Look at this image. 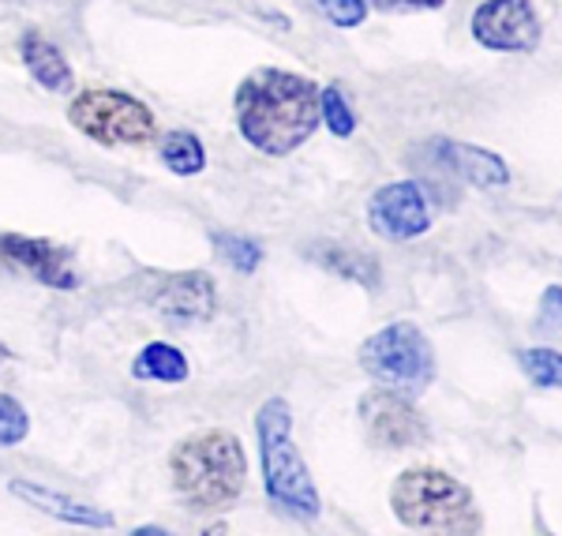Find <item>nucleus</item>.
Segmentation results:
<instances>
[{"label":"nucleus","mask_w":562,"mask_h":536,"mask_svg":"<svg viewBox=\"0 0 562 536\" xmlns=\"http://www.w3.org/2000/svg\"><path fill=\"white\" fill-rule=\"evenodd\" d=\"M237 124L251 147L281 158L319 129V87L296 71H251L237 87Z\"/></svg>","instance_id":"nucleus-1"},{"label":"nucleus","mask_w":562,"mask_h":536,"mask_svg":"<svg viewBox=\"0 0 562 536\" xmlns=\"http://www.w3.org/2000/svg\"><path fill=\"white\" fill-rule=\"evenodd\" d=\"M169 477L180 499L195 511H229L248 480L240 439L222 428L188 435L169 454Z\"/></svg>","instance_id":"nucleus-2"},{"label":"nucleus","mask_w":562,"mask_h":536,"mask_svg":"<svg viewBox=\"0 0 562 536\" xmlns=\"http://www.w3.org/2000/svg\"><path fill=\"white\" fill-rule=\"evenodd\" d=\"M256 435L262 454V484H267L270 503L293 522L312 525L319 517V492L312 484L301 450L293 443V409L285 398H267L256 413Z\"/></svg>","instance_id":"nucleus-3"},{"label":"nucleus","mask_w":562,"mask_h":536,"mask_svg":"<svg viewBox=\"0 0 562 536\" xmlns=\"http://www.w3.org/2000/svg\"><path fill=\"white\" fill-rule=\"evenodd\" d=\"M397 522L416 533H476L480 511L469 488L442 469H409L390 488Z\"/></svg>","instance_id":"nucleus-4"},{"label":"nucleus","mask_w":562,"mask_h":536,"mask_svg":"<svg viewBox=\"0 0 562 536\" xmlns=\"http://www.w3.org/2000/svg\"><path fill=\"white\" fill-rule=\"evenodd\" d=\"M360 368L390 390L416 394L435 376L431 342L416 323H390L360 345Z\"/></svg>","instance_id":"nucleus-5"},{"label":"nucleus","mask_w":562,"mask_h":536,"mask_svg":"<svg viewBox=\"0 0 562 536\" xmlns=\"http://www.w3.org/2000/svg\"><path fill=\"white\" fill-rule=\"evenodd\" d=\"M68 121L105 147H139L154 139V113L121 90H83L68 105Z\"/></svg>","instance_id":"nucleus-6"},{"label":"nucleus","mask_w":562,"mask_h":536,"mask_svg":"<svg viewBox=\"0 0 562 536\" xmlns=\"http://www.w3.org/2000/svg\"><path fill=\"white\" fill-rule=\"evenodd\" d=\"M360 421H364L368 439L386 450L420 447L428 439V421H424L420 409L402 390H390V387L368 390L360 398Z\"/></svg>","instance_id":"nucleus-7"},{"label":"nucleus","mask_w":562,"mask_h":536,"mask_svg":"<svg viewBox=\"0 0 562 536\" xmlns=\"http://www.w3.org/2000/svg\"><path fill=\"white\" fill-rule=\"evenodd\" d=\"M473 38L484 49L529 53L540 42V20L532 0H484L473 15Z\"/></svg>","instance_id":"nucleus-8"},{"label":"nucleus","mask_w":562,"mask_h":536,"mask_svg":"<svg viewBox=\"0 0 562 536\" xmlns=\"http://www.w3.org/2000/svg\"><path fill=\"white\" fill-rule=\"evenodd\" d=\"M0 270L26 275L53 289H76L79 275L71 270V252L49 241H34L20 233H0Z\"/></svg>","instance_id":"nucleus-9"},{"label":"nucleus","mask_w":562,"mask_h":536,"mask_svg":"<svg viewBox=\"0 0 562 536\" xmlns=\"http://www.w3.org/2000/svg\"><path fill=\"white\" fill-rule=\"evenodd\" d=\"M368 217H371V230L386 236V241H413V236L428 233L431 225L424 192L413 180H394V185L379 188L368 203Z\"/></svg>","instance_id":"nucleus-10"},{"label":"nucleus","mask_w":562,"mask_h":536,"mask_svg":"<svg viewBox=\"0 0 562 536\" xmlns=\"http://www.w3.org/2000/svg\"><path fill=\"white\" fill-rule=\"evenodd\" d=\"M8 492L15 499H23V503H31L34 511L57 517V522L83 525V529H113V517L105 511H98V506H90V503H79V499H71L65 492H53V488H45V484H34V480H12Z\"/></svg>","instance_id":"nucleus-11"},{"label":"nucleus","mask_w":562,"mask_h":536,"mask_svg":"<svg viewBox=\"0 0 562 536\" xmlns=\"http://www.w3.org/2000/svg\"><path fill=\"white\" fill-rule=\"evenodd\" d=\"M154 304H158L161 315H173V320H206L217 304L214 281L206 275H177L166 281V289H161Z\"/></svg>","instance_id":"nucleus-12"},{"label":"nucleus","mask_w":562,"mask_h":536,"mask_svg":"<svg viewBox=\"0 0 562 536\" xmlns=\"http://www.w3.org/2000/svg\"><path fill=\"white\" fill-rule=\"evenodd\" d=\"M439 154H442V166L454 172V177L469 180L473 188H484V192L487 188H503L510 180L506 161L492 150L469 147V143H439Z\"/></svg>","instance_id":"nucleus-13"},{"label":"nucleus","mask_w":562,"mask_h":536,"mask_svg":"<svg viewBox=\"0 0 562 536\" xmlns=\"http://www.w3.org/2000/svg\"><path fill=\"white\" fill-rule=\"evenodd\" d=\"M20 53H23V65L31 68V76L38 79V83L45 90H53V94H68L71 87V68H68V60L60 57V49L57 45H49L45 38H23L20 45Z\"/></svg>","instance_id":"nucleus-14"},{"label":"nucleus","mask_w":562,"mask_h":536,"mask_svg":"<svg viewBox=\"0 0 562 536\" xmlns=\"http://www.w3.org/2000/svg\"><path fill=\"white\" fill-rule=\"evenodd\" d=\"M135 379H154V383H184L188 379V357L177 345L150 342L147 349L135 357Z\"/></svg>","instance_id":"nucleus-15"},{"label":"nucleus","mask_w":562,"mask_h":536,"mask_svg":"<svg viewBox=\"0 0 562 536\" xmlns=\"http://www.w3.org/2000/svg\"><path fill=\"white\" fill-rule=\"evenodd\" d=\"M161 161H166L169 172H177V177H195V172H203L206 166V150L195 132H173L166 139V147H161Z\"/></svg>","instance_id":"nucleus-16"},{"label":"nucleus","mask_w":562,"mask_h":536,"mask_svg":"<svg viewBox=\"0 0 562 536\" xmlns=\"http://www.w3.org/2000/svg\"><path fill=\"white\" fill-rule=\"evenodd\" d=\"M518 365L525 376L532 379L537 387L551 390L562 383V357L555 349H521L518 353Z\"/></svg>","instance_id":"nucleus-17"},{"label":"nucleus","mask_w":562,"mask_h":536,"mask_svg":"<svg viewBox=\"0 0 562 536\" xmlns=\"http://www.w3.org/2000/svg\"><path fill=\"white\" fill-rule=\"evenodd\" d=\"M214 244H217V252H222V259L229 263L233 270H240V275H251L262 259L259 244L248 241V236H240V233H217Z\"/></svg>","instance_id":"nucleus-18"},{"label":"nucleus","mask_w":562,"mask_h":536,"mask_svg":"<svg viewBox=\"0 0 562 536\" xmlns=\"http://www.w3.org/2000/svg\"><path fill=\"white\" fill-rule=\"evenodd\" d=\"M319 116H323L326 129L338 135V139H346V135L357 132V116H352V109H349V102H346V94H341L338 87L319 90Z\"/></svg>","instance_id":"nucleus-19"},{"label":"nucleus","mask_w":562,"mask_h":536,"mask_svg":"<svg viewBox=\"0 0 562 536\" xmlns=\"http://www.w3.org/2000/svg\"><path fill=\"white\" fill-rule=\"evenodd\" d=\"M26 432H31V416H26V409L15 402L12 394H0V450L23 443Z\"/></svg>","instance_id":"nucleus-20"},{"label":"nucleus","mask_w":562,"mask_h":536,"mask_svg":"<svg viewBox=\"0 0 562 536\" xmlns=\"http://www.w3.org/2000/svg\"><path fill=\"white\" fill-rule=\"evenodd\" d=\"M323 267H330L334 275H341V278L364 281V286H375V281H379L375 263L364 259V256H346V252H326V256H323Z\"/></svg>","instance_id":"nucleus-21"},{"label":"nucleus","mask_w":562,"mask_h":536,"mask_svg":"<svg viewBox=\"0 0 562 536\" xmlns=\"http://www.w3.org/2000/svg\"><path fill=\"white\" fill-rule=\"evenodd\" d=\"M319 8L334 26H360L368 15V0H319Z\"/></svg>","instance_id":"nucleus-22"},{"label":"nucleus","mask_w":562,"mask_h":536,"mask_svg":"<svg viewBox=\"0 0 562 536\" xmlns=\"http://www.w3.org/2000/svg\"><path fill=\"white\" fill-rule=\"evenodd\" d=\"M383 12H431V8H442V0H371Z\"/></svg>","instance_id":"nucleus-23"},{"label":"nucleus","mask_w":562,"mask_h":536,"mask_svg":"<svg viewBox=\"0 0 562 536\" xmlns=\"http://www.w3.org/2000/svg\"><path fill=\"white\" fill-rule=\"evenodd\" d=\"M559 308H562V289L551 286L548 293H543V323H548L551 331L559 326Z\"/></svg>","instance_id":"nucleus-24"}]
</instances>
